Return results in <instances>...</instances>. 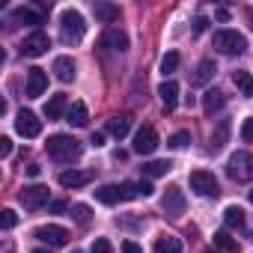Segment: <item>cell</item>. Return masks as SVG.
Listing matches in <instances>:
<instances>
[{
	"mask_svg": "<svg viewBox=\"0 0 253 253\" xmlns=\"http://www.w3.org/2000/svg\"><path fill=\"white\" fill-rule=\"evenodd\" d=\"M45 149L54 161H75L81 155V140H75L69 134H54V137H48Z\"/></svg>",
	"mask_w": 253,
	"mask_h": 253,
	"instance_id": "cell-1",
	"label": "cell"
},
{
	"mask_svg": "<svg viewBox=\"0 0 253 253\" xmlns=\"http://www.w3.org/2000/svg\"><path fill=\"white\" fill-rule=\"evenodd\" d=\"M60 33H63V42H69V45L81 42L84 33H86L84 15H81L78 9H63V12H60Z\"/></svg>",
	"mask_w": 253,
	"mask_h": 253,
	"instance_id": "cell-2",
	"label": "cell"
},
{
	"mask_svg": "<svg viewBox=\"0 0 253 253\" xmlns=\"http://www.w3.org/2000/svg\"><path fill=\"white\" fill-rule=\"evenodd\" d=\"M214 48L226 57H235V54H244L247 51V39L238 33V30H217L214 33Z\"/></svg>",
	"mask_w": 253,
	"mask_h": 253,
	"instance_id": "cell-3",
	"label": "cell"
},
{
	"mask_svg": "<svg viewBox=\"0 0 253 253\" xmlns=\"http://www.w3.org/2000/svg\"><path fill=\"white\" fill-rule=\"evenodd\" d=\"M226 173L232 182H253V155L250 152H235L226 164Z\"/></svg>",
	"mask_w": 253,
	"mask_h": 253,
	"instance_id": "cell-4",
	"label": "cell"
},
{
	"mask_svg": "<svg viewBox=\"0 0 253 253\" xmlns=\"http://www.w3.org/2000/svg\"><path fill=\"white\" fill-rule=\"evenodd\" d=\"M188 182H191V191L200 197H217L220 194V185H217L214 173H209V170H194Z\"/></svg>",
	"mask_w": 253,
	"mask_h": 253,
	"instance_id": "cell-5",
	"label": "cell"
},
{
	"mask_svg": "<svg viewBox=\"0 0 253 253\" xmlns=\"http://www.w3.org/2000/svg\"><path fill=\"white\" fill-rule=\"evenodd\" d=\"M161 209H164V214H170V217H182L185 209H188V200H185L182 188L170 185V188L164 191V197H161Z\"/></svg>",
	"mask_w": 253,
	"mask_h": 253,
	"instance_id": "cell-6",
	"label": "cell"
},
{
	"mask_svg": "<svg viewBox=\"0 0 253 253\" xmlns=\"http://www.w3.org/2000/svg\"><path fill=\"white\" fill-rule=\"evenodd\" d=\"M158 131L152 128V125H140L137 128V134H134V143H131V149L137 152V155H152L155 149H158Z\"/></svg>",
	"mask_w": 253,
	"mask_h": 253,
	"instance_id": "cell-7",
	"label": "cell"
},
{
	"mask_svg": "<svg viewBox=\"0 0 253 253\" xmlns=\"http://www.w3.org/2000/svg\"><path fill=\"white\" fill-rule=\"evenodd\" d=\"M18 200L27 211H39L42 206H48V188L45 185H27V188H21Z\"/></svg>",
	"mask_w": 253,
	"mask_h": 253,
	"instance_id": "cell-8",
	"label": "cell"
},
{
	"mask_svg": "<svg viewBox=\"0 0 253 253\" xmlns=\"http://www.w3.org/2000/svg\"><path fill=\"white\" fill-rule=\"evenodd\" d=\"M15 131H18L21 137L33 140V137H39V134H42V119H39L33 110H21V113L15 116Z\"/></svg>",
	"mask_w": 253,
	"mask_h": 253,
	"instance_id": "cell-9",
	"label": "cell"
},
{
	"mask_svg": "<svg viewBox=\"0 0 253 253\" xmlns=\"http://www.w3.org/2000/svg\"><path fill=\"white\" fill-rule=\"evenodd\" d=\"M36 238L39 241H45V244H51V247H63V244H69V229L66 226H57V223H48V226H39L36 229Z\"/></svg>",
	"mask_w": 253,
	"mask_h": 253,
	"instance_id": "cell-10",
	"label": "cell"
},
{
	"mask_svg": "<svg viewBox=\"0 0 253 253\" xmlns=\"http://www.w3.org/2000/svg\"><path fill=\"white\" fill-rule=\"evenodd\" d=\"M48 48H51V39H48V33H42V30L30 33V36L21 42V54H24V57H42Z\"/></svg>",
	"mask_w": 253,
	"mask_h": 253,
	"instance_id": "cell-11",
	"label": "cell"
},
{
	"mask_svg": "<svg viewBox=\"0 0 253 253\" xmlns=\"http://www.w3.org/2000/svg\"><path fill=\"white\" fill-rule=\"evenodd\" d=\"M45 89H48V72L45 69H30L27 72V84H24L27 98H39Z\"/></svg>",
	"mask_w": 253,
	"mask_h": 253,
	"instance_id": "cell-12",
	"label": "cell"
},
{
	"mask_svg": "<svg viewBox=\"0 0 253 253\" xmlns=\"http://www.w3.org/2000/svg\"><path fill=\"white\" fill-rule=\"evenodd\" d=\"M57 182H60L63 188H84V185L92 182V173H89V170H63V173L57 176Z\"/></svg>",
	"mask_w": 253,
	"mask_h": 253,
	"instance_id": "cell-13",
	"label": "cell"
},
{
	"mask_svg": "<svg viewBox=\"0 0 253 253\" xmlns=\"http://www.w3.org/2000/svg\"><path fill=\"white\" fill-rule=\"evenodd\" d=\"M45 6H39V9H30V6H18L15 12H12V18L15 21H21V24H33V27H39V24H45V12H42Z\"/></svg>",
	"mask_w": 253,
	"mask_h": 253,
	"instance_id": "cell-14",
	"label": "cell"
},
{
	"mask_svg": "<svg viewBox=\"0 0 253 253\" xmlns=\"http://www.w3.org/2000/svg\"><path fill=\"white\" fill-rule=\"evenodd\" d=\"M54 75H57L60 84H72L75 75H78V72H75V60H72V57H57V60H54Z\"/></svg>",
	"mask_w": 253,
	"mask_h": 253,
	"instance_id": "cell-15",
	"label": "cell"
},
{
	"mask_svg": "<svg viewBox=\"0 0 253 253\" xmlns=\"http://www.w3.org/2000/svg\"><path fill=\"white\" fill-rule=\"evenodd\" d=\"M158 95H161V104H164V110L170 113V110L179 104V84H176V81H164V84L158 86Z\"/></svg>",
	"mask_w": 253,
	"mask_h": 253,
	"instance_id": "cell-16",
	"label": "cell"
},
{
	"mask_svg": "<svg viewBox=\"0 0 253 253\" xmlns=\"http://www.w3.org/2000/svg\"><path fill=\"white\" fill-rule=\"evenodd\" d=\"M66 113H69V98H66L63 92L51 95L48 104H45V116H48V119H63Z\"/></svg>",
	"mask_w": 253,
	"mask_h": 253,
	"instance_id": "cell-17",
	"label": "cell"
},
{
	"mask_svg": "<svg viewBox=\"0 0 253 253\" xmlns=\"http://www.w3.org/2000/svg\"><path fill=\"white\" fill-rule=\"evenodd\" d=\"M223 104H226V98L220 89H206V95H203V113L206 116H214L217 110H223Z\"/></svg>",
	"mask_w": 253,
	"mask_h": 253,
	"instance_id": "cell-18",
	"label": "cell"
},
{
	"mask_svg": "<svg viewBox=\"0 0 253 253\" xmlns=\"http://www.w3.org/2000/svg\"><path fill=\"white\" fill-rule=\"evenodd\" d=\"M86 119H89V110H86V104H84V101H75V104L69 107V113H66V122H72L75 128H84Z\"/></svg>",
	"mask_w": 253,
	"mask_h": 253,
	"instance_id": "cell-19",
	"label": "cell"
},
{
	"mask_svg": "<svg viewBox=\"0 0 253 253\" xmlns=\"http://www.w3.org/2000/svg\"><path fill=\"white\" fill-rule=\"evenodd\" d=\"M155 253H182V241L176 235H158L155 244H152Z\"/></svg>",
	"mask_w": 253,
	"mask_h": 253,
	"instance_id": "cell-20",
	"label": "cell"
},
{
	"mask_svg": "<svg viewBox=\"0 0 253 253\" xmlns=\"http://www.w3.org/2000/svg\"><path fill=\"white\" fill-rule=\"evenodd\" d=\"M128 131H131V119H128V116H116V119L107 122V134H113L116 140H122Z\"/></svg>",
	"mask_w": 253,
	"mask_h": 253,
	"instance_id": "cell-21",
	"label": "cell"
},
{
	"mask_svg": "<svg viewBox=\"0 0 253 253\" xmlns=\"http://www.w3.org/2000/svg\"><path fill=\"white\" fill-rule=\"evenodd\" d=\"M223 223H226V229H241V226H244V209H238V206H226V211H223Z\"/></svg>",
	"mask_w": 253,
	"mask_h": 253,
	"instance_id": "cell-22",
	"label": "cell"
},
{
	"mask_svg": "<svg viewBox=\"0 0 253 253\" xmlns=\"http://www.w3.org/2000/svg\"><path fill=\"white\" fill-rule=\"evenodd\" d=\"M101 45H113V51H128V36L122 30H110L101 36Z\"/></svg>",
	"mask_w": 253,
	"mask_h": 253,
	"instance_id": "cell-23",
	"label": "cell"
},
{
	"mask_svg": "<svg viewBox=\"0 0 253 253\" xmlns=\"http://www.w3.org/2000/svg\"><path fill=\"white\" fill-rule=\"evenodd\" d=\"M214 72H217V69H214V63H211V60H203V63L197 66V75H194V84H197V86H203V84H209V81L214 78Z\"/></svg>",
	"mask_w": 253,
	"mask_h": 253,
	"instance_id": "cell-24",
	"label": "cell"
},
{
	"mask_svg": "<svg viewBox=\"0 0 253 253\" xmlns=\"http://www.w3.org/2000/svg\"><path fill=\"white\" fill-rule=\"evenodd\" d=\"M140 170H143V176L155 179V176H167V173L173 170V164H170V161H149V164H143Z\"/></svg>",
	"mask_w": 253,
	"mask_h": 253,
	"instance_id": "cell-25",
	"label": "cell"
},
{
	"mask_svg": "<svg viewBox=\"0 0 253 253\" xmlns=\"http://www.w3.org/2000/svg\"><path fill=\"white\" fill-rule=\"evenodd\" d=\"M232 84L238 86L241 95H247V98L253 95V75H250V72H235V75H232Z\"/></svg>",
	"mask_w": 253,
	"mask_h": 253,
	"instance_id": "cell-26",
	"label": "cell"
},
{
	"mask_svg": "<svg viewBox=\"0 0 253 253\" xmlns=\"http://www.w3.org/2000/svg\"><path fill=\"white\" fill-rule=\"evenodd\" d=\"M95 18L104 21V24H113V21L119 18V6H113V3H98V6H95Z\"/></svg>",
	"mask_w": 253,
	"mask_h": 253,
	"instance_id": "cell-27",
	"label": "cell"
},
{
	"mask_svg": "<svg viewBox=\"0 0 253 253\" xmlns=\"http://www.w3.org/2000/svg\"><path fill=\"white\" fill-rule=\"evenodd\" d=\"M95 200H98L101 206H113V203H119V191H116V185H101V188L95 191Z\"/></svg>",
	"mask_w": 253,
	"mask_h": 253,
	"instance_id": "cell-28",
	"label": "cell"
},
{
	"mask_svg": "<svg viewBox=\"0 0 253 253\" xmlns=\"http://www.w3.org/2000/svg\"><path fill=\"white\" fill-rule=\"evenodd\" d=\"M226 137H229V122H226V119H220V125H217V131L211 134V152H217V149H223V143H226Z\"/></svg>",
	"mask_w": 253,
	"mask_h": 253,
	"instance_id": "cell-29",
	"label": "cell"
},
{
	"mask_svg": "<svg viewBox=\"0 0 253 253\" xmlns=\"http://www.w3.org/2000/svg\"><path fill=\"white\" fill-rule=\"evenodd\" d=\"M116 191H119V200H134V197H140V185H134V182H119Z\"/></svg>",
	"mask_w": 253,
	"mask_h": 253,
	"instance_id": "cell-30",
	"label": "cell"
},
{
	"mask_svg": "<svg viewBox=\"0 0 253 253\" xmlns=\"http://www.w3.org/2000/svg\"><path fill=\"white\" fill-rule=\"evenodd\" d=\"M214 247H220L226 253H238V244L229 238V232H214Z\"/></svg>",
	"mask_w": 253,
	"mask_h": 253,
	"instance_id": "cell-31",
	"label": "cell"
},
{
	"mask_svg": "<svg viewBox=\"0 0 253 253\" xmlns=\"http://www.w3.org/2000/svg\"><path fill=\"white\" fill-rule=\"evenodd\" d=\"M179 60H182V57H179L176 51H167L164 60H161V72H164V75H173V72L179 69Z\"/></svg>",
	"mask_w": 253,
	"mask_h": 253,
	"instance_id": "cell-32",
	"label": "cell"
},
{
	"mask_svg": "<svg viewBox=\"0 0 253 253\" xmlns=\"http://www.w3.org/2000/svg\"><path fill=\"white\" fill-rule=\"evenodd\" d=\"M188 143H191V131H176V134L167 140V146H170V149H185Z\"/></svg>",
	"mask_w": 253,
	"mask_h": 253,
	"instance_id": "cell-33",
	"label": "cell"
},
{
	"mask_svg": "<svg viewBox=\"0 0 253 253\" xmlns=\"http://www.w3.org/2000/svg\"><path fill=\"white\" fill-rule=\"evenodd\" d=\"M72 217H75L81 226H86V223H89V217H92V214H89V206H84V203L72 206Z\"/></svg>",
	"mask_w": 253,
	"mask_h": 253,
	"instance_id": "cell-34",
	"label": "cell"
},
{
	"mask_svg": "<svg viewBox=\"0 0 253 253\" xmlns=\"http://www.w3.org/2000/svg\"><path fill=\"white\" fill-rule=\"evenodd\" d=\"M18 223V214L12 211V209H3V211H0V226H3V229H12Z\"/></svg>",
	"mask_w": 253,
	"mask_h": 253,
	"instance_id": "cell-35",
	"label": "cell"
},
{
	"mask_svg": "<svg viewBox=\"0 0 253 253\" xmlns=\"http://www.w3.org/2000/svg\"><path fill=\"white\" fill-rule=\"evenodd\" d=\"M241 140L244 143H253V116L241 122Z\"/></svg>",
	"mask_w": 253,
	"mask_h": 253,
	"instance_id": "cell-36",
	"label": "cell"
},
{
	"mask_svg": "<svg viewBox=\"0 0 253 253\" xmlns=\"http://www.w3.org/2000/svg\"><path fill=\"white\" fill-rule=\"evenodd\" d=\"M92 253H113V247H110V241H107V238H95Z\"/></svg>",
	"mask_w": 253,
	"mask_h": 253,
	"instance_id": "cell-37",
	"label": "cell"
},
{
	"mask_svg": "<svg viewBox=\"0 0 253 253\" xmlns=\"http://www.w3.org/2000/svg\"><path fill=\"white\" fill-rule=\"evenodd\" d=\"M9 155H12V140L0 137V158H9Z\"/></svg>",
	"mask_w": 253,
	"mask_h": 253,
	"instance_id": "cell-38",
	"label": "cell"
},
{
	"mask_svg": "<svg viewBox=\"0 0 253 253\" xmlns=\"http://www.w3.org/2000/svg\"><path fill=\"white\" fill-rule=\"evenodd\" d=\"M122 253H143V247L134 241H122Z\"/></svg>",
	"mask_w": 253,
	"mask_h": 253,
	"instance_id": "cell-39",
	"label": "cell"
},
{
	"mask_svg": "<svg viewBox=\"0 0 253 253\" xmlns=\"http://www.w3.org/2000/svg\"><path fill=\"white\" fill-rule=\"evenodd\" d=\"M206 27H209V18H203V15H200V18L194 21V33H203Z\"/></svg>",
	"mask_w": 253,
	"mask_h": 253,
	"instance_id": "cell-40",
	"label": "cell"
},
{
	"mask_svg": "<svg viewBox=\"0 0 253 253\" xmlns=\"http://www.w3.org/2000/svg\"><path fill=\"white\" fill-rule=\"evenodd\" d=\"M89 143H92L95 149H98V146H104V134H101V131H95V134L89 137Z\"/></svg>",
	"mask_w": 253,
	"mask_h": 253,
	"instance_id": "cell-41",
	"label": "cell"
},
{
	"mask_svg": "<svg viewBox=\"0 0 253 253\" xmlns=\"http://www.w3.org/2000/svg\"><path fill=\"white\" fill-rule=\"evenodd\" d=\"M137 185H140V197H152V191H155V188H152L149 182H137Z\"/></svg>",
	"mask_w": 253,
	"mask_h": 253,
	"instance_id": "cell-42",
	"label": "cell"
},
{
	"mask_svg": "<svg viewBox=\"0 0 253 253\" xmlns=\"http://www.w3.org/2000/svg\"><path fill=\"white\" fill-rule=\"evenodd\" d=\"M51 211H54V214L66 211V203H63V200H54V203H51Z\"/></svg>",
	"mask_w": 253,
	"mask_h": 253,
	"instance_id": "cell-43",
	"label": "cell"
},
{
	"mask_svg": "<svg viewBox=\"0 0 253 253\" xmlns=\"http://www.w3.org/2000/svg\"><path fill=\"white\" fill-rule=\"evenodd\" d=\"M27 173H30V176H39V173H42V167H39V164H30V167H27Z\"/></svg>",
	"mask_w": 253,
	"mask_h": 253,
	"instance_id": "cell-44",
	"label": "cell"
},
{
	"mask_svg": "<svg viewBox=\"0 0 253 253\" xmlns=\"http://www.w3.org/2000/svg\"><path fill=\"white\" fill-rule=\"evenodd\" d=\"M247 200H250V203H253V188H250V194H247Z\"/></svg>",
	"mask_w": 253,
	"mask_h": 253,
	"instance_id": "cell-45",
	"label": "cell"
},
{
	"mask_svg": "<svg viewBox=\"0 0 253 253\" xmlns=\"http://www.w3.org/2000/svg\"><path fill=\"white\" fill-rule=\"evenodd\" d=\"M33 253H51V250H42V247H39V250H33Z\"/></svg>",
	"mask_w": 253,
	"mask_h": 253,
	"instance_id": "cell-46",
	"label": "cell"
},
{
	"mask_svg": "<svg viewBox=\"0 0 253 253\" xmlns=\"http://www.w3.org/2000/svg\"><path fill=\"white\" fill-rule=\"evenodd\" d=\"M250 24H253V12H250Z\"/></svg>",
	"mask_w": 253,
	"mask_h": 253,
	"instance_id": "cell-47",
	"label": "cell"
},
{
	"mask_svg": "<svg viewBox=\"0 0 253 253\" xmlns=\"http://www.w3.org/2000/svg\"><path fill=\"white\" fill-rule=\"evenodd\" d=\"M72 253H81V250H72Z\"/></svg>",
	"mask_w": 253,
	"mask_h": 253,
	"instance_id": "cell-48",
	"label": "cell"
},
{
	"mask_svg": "<svg viewBox=\"0 0 253 253\" xmlns=\"http://www.w3.org/2000/svg\"><path fill=\"white\" fill-rule=\"evenodd\" d=\"M206 253H214V250H206Z\"/></svg>",
	"mask_w": 253,
	"mask_h": 253,
	"instance_id": "cell-49",
	"label": "cell"
}]
</instances>
